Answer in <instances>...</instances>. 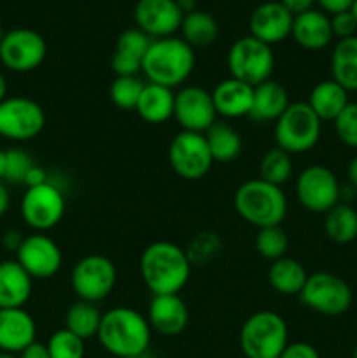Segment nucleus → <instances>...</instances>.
I'll return each instance as SVG.
<instances>
[{
	"mask_svg": "<svg viewBox=\"0 0 357 358\" xmlns=\"http://www.w3.org/2000/svg\"><path fill=\"white\" fill-rule=\"evenodd\" d=\"M324 231L326 236L338 245L352 243L357 238V212L349 203H342L332 206L328 213H324Z\"/></svg>",
	"mask_w": 357,
	"mask_h": 358,
	"instance_id": "30",
	"label": "nucleus"
},
{
	"mask_svg": "<svg viewBox=\"0 0 357 358\" xmlns=\"http://www.w3.org/2000/svg\"><path fill=\"white\" fill-rule=\"evenodd\" d=\"M233 205L238 215L258 229L280 226L287 215L286 192L262 178L244 182L233 196Z\"/></svg>",
	"mask_w": 357,
	"mask_h": 358,
	"instance_id": "4",
	"label": "nucleus"
},
{
	"mask_svg": "<svg viewBox=\"0 0 357 358\" xmlns=\"http://www.w3.org/2000/svg\"><path fill=\"white\" fill-rule=\"evenodd\" d=\"M220 252H223V241H220L219 234L212 233V231L198 233L189 241V247L186 248V254H188L191 266L209 264Z\"/></svg>",
	"mask_w": 357,
	"mask_h": 358,
	"instance_id": "36",
	"label": "nucleus"
},
{
	"mask_svg": "<svg viewBox=\"0 0 357 358\" xmlns=\"http://www.w3.org/2000/svg\"><path fill=\"white\" fill-rule=\"evenodd\" d=\"M20 358H51L49 357V352H48V346L42 345V343H31L28 348H24L23 352L18 355Z\"/></svg>",
	"mask_w": 357,
	"mask_h": 358,
	"instance_id": "47",
	"label": "nucleus"
},
{
	"mask_svg": "<svg viewBox=\"0 0 357 358\" xmlns=\"http://www.w3.org/2000/svg\"><path fill=\"white\" fill-rule=\"evenodd\" d=\"M191 269L184 248L172 241H154L140 255V276L153 296L181 292L188 285Z\"/></svg>",
	"mask_w": 357,
	"mask_h": 358,
	"instance_id": "1",
	"label": "nucleus"
},
{
	"mask_svg": "<svg viewBox=\"0 0 357 358\" xmlns=\"http://www.w3.org/2000/svg\"><path fill=\"white\" fill-rule=\"evenodd\" d=\"M147 322L158 334L175 338L188 327L189 310L178 294L153 296L147 308Z\"/></svg>",
	"mask_w": 357,
	"mask_h": 358,
	"instance_id": "19",
	"label": "nucleus"
},
{
	"mask_svg": "<svg viewBox=\"0 0 357 358\" xmlns=\"http://www.w3.org/2000/svg\"><path fill=\"white\" fill-rule=\"evenodd\" d=\"M174 117L184 131L205 133L217 121L212 93L202 86H184L175 93Z\"/></svg>",
	"mask_w": 357,
	"mask_h": 358,
	"instance_id": "16",
	"label": "nucleus"
},
{
	"mask_svg": "<svg viewBox=\"0 0 357 358\" xmlns=\"http://www.w3.org/2000/svg\"><path fill=\"white\" fill-rule=\"evenodd\" d=\"M125 358H146V355H140V357H125Z\"/></svg>",
	"mask_w": 357,
	"mask_h": 358,
	"instance_id": "58",
	"label": "nucleus"
},
{
	"mask_svg": "<svg viewBox=\"0 0 357 358\" xmlns=\"http://www.w3.org/2000/svg\"><path fill=\"white\" fill-rule=\"evenodd\" d=\"M136 28L150 38L174 37L181 30L184 13L177 0H139L133 9Z\"/></svg>",
	"mask_w": 357,
	"mask_h": 358,
	"instance_id": "17",
	"label": "nucleus"
},
{
	"mask_svg": "<svg viewBox=\"0 0 357 358\" xmlns=\"http://www.w3.org/2000/svg\"><path fill=\"white\" fill-rule=\"evenodd\" d=\"M4 35H6V31H4V27H2V24H0V42H2Z\"/></svg>",
	"mask_w": 357,
	"mask_h": 358,
	"instance_id": "56",
	"label": "nucleus"
},
{
	"mask_svg": "<svg viewBox=\"0 0 357 358\" xmlns=\"http://www.w3.org/2000/svg\"><path fill=\"white\" fill-rule=\"evenodd\" d=\"M46 182H49L48 173H46L44 168L37 166V164L31 166V170L28 171L27 178H24V185H27V187H37V185L46 184Z\"/></svg>",
	"mask_w": 357,
	"mask_h": 358,
	"instance_id": "45",
	"label": "nucleus"
},
{
	"mask_svg": "<svg viewBox=\"0 0 357 358\" xmlns=\"http://www.w3.org/2000/svg\"><path fill=\"white\" fill-rule=\"evenodd\" d=\"M154 38H150L146 31H142L140 28H128V30L121 31L115 41V49L119 51L130 52V55L136 56V58L144 59L147 49L150 48Z\"/></svg>",
	"mask_w": 357,
	"mask_h": 358,
	"instance_id": "40",
	"label": "nucleus"
},
{
	"mask_svg": "<svg viewBox=\"0 0 357 358\" xmlns=\"http://www.w3.org/2000/svg\"><path fill=\"white\" fill-rule=\"evenodd\" d=\"M175 93L170 87L146 83L140 100L136 103V114L149 124H161L174 117Z\"/></svg>",
	"mask_w": 357,
	"mask_h": 358,
	"instance_id": "25",
	"label": "nucleus"
},
{
	"mask_svg": "<svg viewBox=\"0 0 357 358\" xmlns=\"http://www.w3.org/2000/svg\"><path fill=\"white\" fill-rule=\"evenodd\" d=\"M307 103L322 122L335 121L342 114L343 108L350 103L349 91L332 79L322 80V83L315 84L314 90L310 91V98Z\"/></svg>",
	"mask_w": 357,
	"mask_h": 358,
	"instance_id": "26",
	"label": "nucleus"
},
{
	"mask_svg": "<svg viewBox=\"0 0 357 358\" xmlns=\"http://www.w3.org/2000/svg\"><path fill=\"white\" fill-rule=\"evenodd\" d=\"M308 276L310 275L304 269V266L290 257L273 261L268 269L270 287L282 296H300Z\"/></svg>",
	"mask_w": 357,
	"mask_h": 358,
	"instance_id": "27",
	"label": "nucleus"
},
{
	"mask_svg": "<svg viewBox=\"0 0 357 358\" xmlns=\"http://www.w3.org/2000/svg\"><path fill=\"white\" fill-rule=\"evenodd\" d=\"M350 13L354 14V17H356V21H357V0H354V3H352V9H350Z\"/></svg>",
	"mask_w": 357,
	"mask_h": 358,
	"instance_id": "55",
	"label": "nucleus"
},
{
	"mask_svg": "<svg viewBox=\"0 0 357 358\" xmlns=\"http://www.w3.org/2000/svg\"><path fill=\"white\" fill-rule=\"evenodd\" d=\"M203 135H205L206 143H209L214 163L234 161L241 154V149H244L240 133L227 122L216 121Z\"/></svg>",
	"mask_w": 357,
	"mask_h": 358,
	"instance_id": "29",
	"label": "nucleus"
},
{
	"mask_svg": "<svg viewBox=\"0 0 357 358\" xmlns=\"http://www.w3.org/2000/svg\"><path fill=\"white\" fill-rule=\"evenodd\" d=\"M118 282V269L108 257L90 254L79 259L70 273V285L77 299L100 303L108 297Z\"/></svg>",
	"mask_w": 357,
	"mask_h": 358,
	"instance_id": "9",
	"label": "nucleus"
},
{
	"mask_svg": "<svg viewBox=\"0 0 357 358\" xmlns=\"http://www.w3.org/2000/svg\"><path fill=\"white\" fill-rule=\"evenodd\" d=\"M275 143L282 150L303 154L314 149L322 135V121L307 101H294L275 121Z\"/></svg>",
	"mask_w": 357,
	"mask_h": 358,
	"instance_id": "6",
	"label": "nucleus"
},
{
	"mask_svg": "<svg viewBox=\"0 0 357 358\" xmlns=\"http://www.w3.org/2000/svg\"><path fill=\"white\" fill-rule=\"evenodd\" d=\"M48 346L49 357L51 358H84L86 355V346L84 339L77 338L65 327L56 331L46 343Z\"/></svg>",
	"mask_w": 357,
	"mask_h": 358,
	"instance_id": "37",
	"label": "nucleus"
},
{
	"mask_svg": "<svg viewBox=\"0 0 357 358\" xmlns=\"http://www.w3.org/2000/svg\"><path fill=\"white\" fill-rule=\"evenodd\" d=\"M111 65L115 77L139 76V72H142V59L130 55V52L119 51V49H115L114 55H112Z\"/></svg>",
	"mask_w": 357,
	"mask_h": 358,
	"instance_id": "41",
	"label": "nucleus"
},
{
	"mask_svg": "<svg viewBox=\"0 0 357 358\" xmlns=\"http://www.w3.org/2000/svg\"><path fill=\"white\" fill-rule=\"evenodd\" d=\"M210 93H212L217 115H223L226 119H238L248 115L251 112L254 87L241 80L227 77L220 80Z\"/></svg>",
	"mask_w": 357,
	"mask_h": 358,
	"instance_id": "22",
	"label": "nucleus"
},
{
	"mask_svg": "<svg viewBox=\"0 0 357 358\" xmlns=\"http://www.w3.org/2000/svg\"><path fill=\"white\" fill-rule=\"evenodd\" d=\"M332 124H335V131L340 142L345 143L346 147L357 149V103L350 101L343 108L342 114L332 121Z\"/></svg>",
	"mask_w": 357,
	"mask_h": 358,
	"instance_id": "39",
	"label": "nucleus"
},
{
	"mask_svg": "<svg viewBox=\"0 0 357 358\" xmlns=\"http://www.w3.org/2000/svg\"><path fill=\"white\" fill-rule=\"evenodd\" d=\"M6 175V150H0V182L4 180Z\"/></svg>",
	"mask_w": 357,
	"mask_h": 358,
	"instance_id": "53",
	"label": "nucleus"
},
{
	"mask_svg": "<svg viewBox=\"0 0 357 358\" xmlns=\"http://www.w3.org/2000/svg\"><path fill=\"white\" fill-rule=\"evenodd\" d=\"M24 236L20 233V231L16 229H9L4 233L2 236V245L7 248V250H13V252H18V248L21 247V243H23Z\"/></svg>",
	"mask_w": 357,
	"mask_h": 358,
	"instance_id": "46",
	"label": "nucleus"
},
{
	"mask_svg": "<svg viewBox=\"0 0 357 358\" xmlns=\"http://www.w3.org/2000/svg\"><path fill=\"white\" fill-rule=\"evenodd\" d=\"M144 86L146 83L139 76L115 77L108 90V96H111L112 103L121 110H135Z\"/></svg>",
	"mask_w": 357,
	"mask_h": 358,
	"instance_id": "35",
	"label": "nucleus"
},
{
	"mask_svg": "<svg viewBox=\"0 0 357 358\" xmlns=\"http://www.w3.org/2000/svg\"><path fill=\"white\" fill-rule=\"evenodd\" d=\"M34 289V278L16 259L0 262V310L23 308Z\"/></svg>",
	"mask_w": 357,
	"mask_h": 358,
	"instance_id": "23",
	"label": "nucleus"
},
{
	"mask_svg": "<svg viewBox=\"0 0 357 358\" xmlns=\"http://www.w3.org/2000/svg\"><path fill=\"white\" fill-rule=\"evenodd\" d=\"M331 28H332V35L342 41V38H349V37H354V35H356L357 21L350 10H345V13L332 14Z\"/></svg>",
	"mask_w": 357,
	"mask_h": 358,
	"instance_id": "42",
	"label": "nucleus"
},
{
	"mask_svg": "<svg viewBox=\"0 0 357 358\" xmlns=\"http://www.w3.org/2000/svg\"><path fill=\"white\" fill-rule=\"evenodd\" d=\"M318 6L329 14H338L345 13V10L352 9L354 0H317Z\"/></svg>",
	"mask_w": 357,
	"mask_h": 358,
	"instance_id": "44",
	"label": "nucleus"
},
{
	"mask_svg": "<svg viewBox=\"0 0 357 358\" xmlns=\"http://www.w3.org/2000/svg\"><path fill=\"white\" fill-rule=\"evenodd\" d=\"M296 198L307 212L328 213L340 203V185L335 171L324 164H312L304 168L296 180Z\"/></svg>",
	"mask_w": 357,
	"mask_h": 358,
	"instance_id": "13",
	"label": "nucleus"
},
{
	"mask_svg": "<svg viewBox=\"0 0 357 358\" xmlns=\"http://www.w3.org/2000/svg\"><path fill=\"white\" fill-rule=\"evenodd\" d=\"M290 35L301 48L308 49V51L324 49L326 45L331 44L332 37H335L331 28V17L317 9L296 14Z\"/></svg>",
	"mask_w": 357,
	"mask_h": 358,
	"instance_id": "21",
	"label": "nucleus"
},
{
	"mask_svg": "<svg viewBox=\"0 0 357 358\" xmlns=\"http://www.w3.org/2000/svg\"><path fill=\"white\" fill-rule=\"evenodd\" d=\"M177 3L184 14L196 10V0H177Z\"/></svg>",
	"mask_w": 357,
	"mask_h": 358,
	"instance_id": "51",
	"label": "nucleus"
},
{
	"mask_svg": "<svg viewBox=\"0 0 357 358\" xmlns=\"http://www.w3.org/2000/svg\"><path fill=\"white\" fill-rule=\"evenodd\" d=\"M168 161L172 170L184 180H200L212 170L214 164L205 135L184 129L172 138Z\"/></svg>",
	"mask_w": 357,
	"mask_h": 358,
	"instance_id": "12",
	"label": "nucleus"
},
{
	"mask_svg": "<svg viewBox=\"0 0 357 358\" xmlns=\"http://www.w3.org/2000/svg\"><path fill=\"white\" fill-rule=\"evenodd\" d=\"M16 261L34 280H48L62 269L63 254L51 236L46 233H34L24 236L16 252Z\"/></svg>",
	"mask_w": 357,
	"mask_h": 358,
	"instance_id": "15",
	"label": "nucleus"
},
{
	"mask_svg": "<svg viewBox=\"0 0 357 358\" xmlns=\"http://www.w3.org/2000/svg\"><path fill=\"white\" fill-rule=\"evenodd\" d=\"M287 345L289 329L275 311H258L240 329V348L245 358H279Z\"/></svg>",
	"mask_w": 357,
	"mask_h": 358,
	"instance_id": "5",
	"label": "nucleus"
},
{
	"mask_svg": "<svg viewBox=\"0 0 357 358\" xmlns=\"http://www.w3.org/2000/svg\"><path fill=\"white\" fill-rule=\"evenodd\" d=\"M20 212L28 227L35 233H46L62 222L66 212L65 194L51 180L37 187H27Z\"/></svg>",
	"mask_w": 357,
	"mask_h": 358,
	"instance_id": "10",
	"label": "nucleus"
},
{
	"mask_svg": "<svg viewBox=\"0 0 357 358\" xmlns=\"http://www.w3.org/2000/svg\"><path fill=\"white\" fill-rule=\"evenodd\" d=\"M7 98V79L4 77V73L0 72V103Z\"/></svg>",
	"mask_w": 357,
	"mask_h": 358,
	"instance_id": "52",
	"label": "nucleus"
},
{
	"mask_svg": "<svg viewBox=\"0 0 357 358\" xmlns=\"http://www.w3.org/2000/svg\"><path fill=\"white\" fill-rule=\"evenodd\" d=\"M294 14L282 6V2H262L255 7L248 20L252 37L273 45L286 41L293 31Z\"/></svg>",
	"mask_w": 357,
	"mask_h": 358,
	"instance_id": "18",
	"label": "nucleus"
},
{
	"mask_svg": "<svg viewBox=\"0 0 357 358\" xmlns=\"http://www.w3.org/2000/svg\"><path fill=\"white\" fill-rule=\"evenodd\" d=\"M282 2V6L286 7L287 10H290V13L296 16V14H301L304 13V10H310L314 9V2L315 0H280Z\"/></svg>",
	"mask_w": 357,
	"mask_h": 358,
	"instance_id": "48",
	"label": "nucleus"
},
{
	"mask_svg": "<svg viewBox=\"0 0 357 358\" xmlns=\"http://www.w3.org/2000/svg\"><path fill=\"white\" fill-rule=\"evenodd\" d=\"M37 324L24 308L0 310V352L20 355L35 343Z\"/></svg>",
	"mask_w": 357,
	"mask_h": 358,
	"instance_id": "20",
	"label": "nucleus"
},
{
	"mask_svg": "<svg viewBox=\"0 0 357 358\" xmlns=\"http://www.w3.org/2000/svg\"><path fill=\"white\" fill-rule=\"evenodd\" d=\"M182 38L195 48H205L210 45L219 35V24L212 14L205 10H192V13L184 14L181 24Z\"/></svg>",
	"mask_w": 357,
	"mask_h": 358,
	"instance_id": "31",
	"label": "nucleus"
},
{
	"mask_svg": "<svg viewBox=\"0 0 357 358\" xmlns=\"http://www.w3.org/2000/svg\"><path fill=\"white\" fill-rule=\"evenodd\" d=\"M331 76L346 91H357V35L336 42L331 55Z\"/></svg>",
	"mask_w": 357,
	"mask_h": 358,
	"instance_id": "28",
	"label": "nucleus"
},
{
	"mask_svg": "<svg viewBox=\"0 0 357 358\" xmlns=\"http://www.w3.org/2000/svg\"><path fill=\"white\" fill-rule=\"evenodd\" d=\"M0 358H20L18 355H14V353H7V352H0Z\"/></svg>",
	"mask_w": 357,
	"mask_h": 358,
	"instance_id": "54",
	"label": "nucleus"
},
{
	"mask_svg": "<svg viewBox=\"0 0 357 358\" xmlns=\"http://www.w3.org/2000/svg\"><path fill=\"white\" fill-rule=\"evenodd\" d=\"M255 252L266 261H279L286 257L287 248H289V236L282 226H270L258 229L254 241Z\"/></svg>",
	"mask_w": 357,
	"mask_h": 358,
	"instance_id": "34",
	"label": "nucleus"
},
{
	"mask_svg": "<svg viewBox=\"0 0 357 358\" xmlns=\"http://www.w3.org/2000/svg\"><path fill=\"white\" fill-rule=\"evenodd\" d=\"M275 69V55L272 45L252 35L234 41L227 51V70L233 79L255 87L272 79Z\"/></svg>",
	"mask_w": 357,
	"mask_h": 358,
	"instance_id": "7",
	"label": "nucleus"
},
{
	"mask_svg": "<svg viewBox=\"0 0 357 358\" xmlns=\"http://www.w3.org/2000/svg\"><path fill=\"white\" fill-rule=\"evenodd\" d=\"M46 128V112L28 96H7L0 103V136L10 142H30Z\"/></svg>",
	"mask_w": 357,
	"mask_h": 358,
	"instance_id": "11",
	"label": "nucleus"
},
{
	"mask_svg": "<svg viewBox=\"0 0 357 358\" xmlns=\"http://www.w3.org/2000/svg\"><path fill=\"white\" fill-rule=\"evenodd\" d=\"M10 206V194L9 191H7L6 184L4 182H0V217L6 215L7 210H9Z\"/></svg>",
	"mask_w": 357,
	"mask_h": 358,
	"instance_id": "49",
	"label": "nucleus"
},
{
	"mask_svg": "<svg viewBox=\"0 0 357 358\" xmlns=\"http://www.w3.org/2000/svg\"><path fill=\"white\" fill-rule=\"evenodd\" d=\"M147 317L128 306H118L102 315L98 341L102 348L115 358L146 355L150 345Z\"/></svg>",
	"mask_w": 357,
	"mask_h": 358,
	"instance_id": "2",
	"label": "nucleus"
},
{
	"mask_svg": "<svg viewBox=\"0 0 357 358\" xmlns=\"http://www.w3.org/2000/svg\"><path fill=\"white\" fill-rule=\"evenodd\" d=\"M48 44L31 28H14L6 31L0 42V63L16 73L34 72L44 63Z\"/></svg>",
	"mask_w": 357,
	"mask_h": 358,
	"instance_id": "14",
	"label": "nucleus"
},
{
	"mask_svg": "<svg viewBox=\"0 0 357 358\" xmlns=\"http://www.w3.org/2000/svg\"><path fill=\"white\" fill-rule=\"evenodd\" d=\"M34 164V159L24 149L13 147V149L6 150V175H4V180L13 185H24V178H27L28 171L31 170Z\"/></svg>",
	"mask_w": 357,
	"mask_h": 358,
	"instance_id": "38",
	"label": "nucleus"
},
{
	"mask_svg": "<svg viewBox=\"0 0 357 358\" xmlns=\"http://www.w3.org/2000/svg\"><path fill=\"white\" fill-rule=\"evenodd\" d=\"M346 177H349V184L357 191V156L349 163V168H346Z\"/></svg>",
	"mask_w": 357,
	"mask_h": 358,
	"instance_id": "50",
	"label": "nucleus"
},
{
	"mask_svg": "<svg viewBox=\"0 0 357 358\" xmlns=\"http://www.w3.org/2000/svg\"><path fill=\"white\" fill-rule=\"evenodd\" d=\"M279 358H321V355H318L315 346H312L310 343L296 341L289 343V345L284 348V352L280 353Z\"/></svg>",
	"mask_w": 357,
	"mask_h": 358,
	"instance_id": "43",
	"label": "nucleus"
},
{
	"mask_svg": "<svg viewBox=\"0 0 357 358\" xmlns=\"http://www.w3.org/2000/svg\"><path fill=\"white\" fill-rule=\"evenodd\" d=\"M300 301L308 310L324 317H340L352 306V289L338 275L328 271H318L308 276Z\"/></svg>",
	"mask_w": 357,
	"mask_h": 358,
	"instance_id": "8",
	"label": "nucleus"
},
{
	"mask_svg": "<svg viewBox=\"0 0 357 358\" xmlns=\"http://www.w3.org/2000/svg\"><path fill=\"white\" fill-rule=\"evenodd\" d=\"M102 311L97 304L77 299L65 313V329L80 339L97 338L102 322Z\"/></svg>",
	"mask_w": 357,
	"mask_h": 358,
	"instance_id": "32",
	"label": "nucleus"
},
{
	"mask_svg": "<svg viewBox=\"0 0 357 358\" xmlns=\"http://www.w3.org/2000/svg\"><path fill=\"white\" fill-rule=\"evenodd\" d=\"M293 177V157L280 147L266 150L259 159V178L282 187Z\"/></svg>",
	"mask_w": 357,
	"mask_h": 358,
	"instance_id": "33",
	"label": "nucleus"
},
{
	"mask_svg": "<svg viewBox=\"0 0 357 358\" xmlns=\"http://www.w3.org/2000/svg\"><path fill=\"white\" fill-rule=\"evenodd\" d=\"M289 105V93L286 87L270 79L254 87L248 117L255 122H275Z\"/></svg>",
	"mask_w": 357,
	"mask_h": 358,
	"instance_id": "24",
	"label": "nucleus"
},
{
	"mask_svg": "<svg viewBox=\"0 0 357 358\" xmlns=\"http://www.w3.org/2000/svg\"><path fill=\"white\" fill-rule=\"evenodd\" d=\"M196 65L195 49L178 37L154 38L142 59V72L153 84L164 87L181 86L192 73Z\"/></svg>",
	"mask_w": 357,
	"mask_h": 358,
	"instance_id": "3",
	"label": "nucleus"
},
{
	"mask_svg": "<svg viewBox=\"0 0 357 358\" xmlns=\"http://www.w3.org/2000/svg\"><path fill=\"white\" fill-rule=\"evenodd\" d=\"M352 358H357V346H356V348H354V355H352Z\"/></svg>",
	"mask_w": 357,
	"mask_h": 358,
	"instance_id": "57",
	"label": "nucleus"
}]
</instances>
